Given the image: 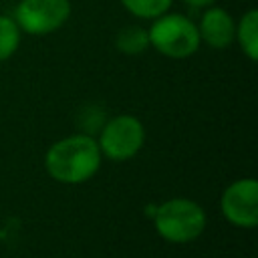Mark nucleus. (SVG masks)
<instances>
[{
	"mask_svg": "<svg viewBox=\"0 0 258 258\" xmlns=\"http://www.w3.org/2000/svg\"><path fill=\"white\" fill-rule=\"evenodd\" d=\"M46 171L52 179L77 185L91 179L101 167V149L87 133L69 135L54 141L44 155Z\"/></svg>",
	"mask_w": 258,
	"mask_h": 258,
	"instance_id": "obj_1",
	"label": "nucleus"
},
{
	"mask_svg": "<svg viewBox=\"0 0 258 258\" xmlns=\"http://www.w3.org/2000/svg\"><path fill=\"white\" fill-rule=\"evenodd\" d=\"M147 36H149V46H153L159 54L173 60H183L194 56L202 44L196 22L185 14L171 10L151 20L147 28Z\"/></svg>",
	"mask_w": 258,
	"mask_h": 258,
	"instance_id": "obj_2",
	"label": "nucleus"
},
{
	"mask_svg": "<svg viewBox=\"0 0 258 258\" xmlns=\"http://www.w3.org/2000/svg\"><path fill=\"white\" fill-rule=\"evenodd\" d=\"M153 226L163 240L171 244H187L204 232L206 212L194 200L173 198L155 210Z\"/></svg>",
	"mask_w": 258,
	"mask_h": 258,
	"instance_id": "obj_3",
	"label": "nucleus"
},
{
	"mask_svg": "<svg viewBox=\"0 0 258 258\" xmlns=\"http://www.w3.org/2000/svg\"><path fill=\"white\" fill-rule=\"evenodd\" d=\"M71 16V0H18L12 18L18 28L32 36L56 32Z\"/></svg>",
	"mask_w": 258,
	"mask_h": 258,
	"instance_id": "obj_4",
	"label": "nucleus"
},
{
	"mask_svg": "<svg viewBox=\"0 0 258 258\" xmlns=\"http://www.w3.org/2000/svg\"><path fill=\"white\" fill-rule=\"evenodd\" d=\"M145 141V129L141 121L133 115H117L109 119L99 133V149L101 155L113 161L131 159Z\"/></svg>",
	"mask_w": 258,
	"mask_h": 258,
	"instance_id": "obj_5",
	"label": "nucleus"
},
{
	"mask_svg": "<svg viewBox=\"0 0 258 258\" xmlns=\"http://www.w3.org/2000/svg\"><path fill=\"white\" fill-rule=\"evenodd\" d=\"M220 210L232 226L254 228L258 224V181L246 177L230 183L220 198Z\"/></svg>",
	"mask_w": 258,
	"mask_h": 258,
	"instance_id": "obj_6",
	"label": "nucleus"
},
{
	"mask_svg": "<svg viewBox=\"0 0 258 258\" xmlns=\"http://www.w3.org/2000/svg\"><path fill=\"white\" fill-rule=\"evenodd\" d=\"M198 26L200 42L208 44L210 48H228L236 38V20L232 18L226 8H220L216 4H210L204 8Z\"/></svg>",
	"mask_w": 258,
	"mask_h": 258,
	"instance_id": "obj_7",
	"label": "nucleus"
},
{
	"mask_svg": "<svg viewBox=\"0 0 258 258\" xmlns=\"http://www.w3.org/2000/svg\"><path fill=\"white\" fill-rule=\"evenodd\" d=\"M242 52L254 62L258 58V12L248 8L236 22V38Z\"/></svg>",
	"mask_w": 258,
	"mask_h": 258,
	"instance_id": "obj_8",
	"label": "nucleus"
},
{
	"mask_svg": "<svg viewBox=\"0 0 258 258\" xmlns=\"http://www.w3.org/2000/svg\"><path fill=\"white\" fill-rule=\"evenodd\" d=\"M115 46L121 54H127V56H137L145 52L149 48L147 28L139 24H125L115 34Z\"/></svg>",
	"mask_w": 258,
	"mask_h": 258,
	"instance_id": "obj_9",
	"label": "nucleus"
},
{
	"mask_svg": "<svg viewBox=\"0 0 258 258\" xmlns=\"http://www.w3.org/2000/svg\"><path fill=\"white\" fill-rule=\"evenodd\" d=\"M22 30L14 22L12 14H0V62L8 60L20 46Z\"/></svg>",
	"mask_w": 258,
	"mask_h": 258,
	"instance_id": "obj_10",
	"label": "nucleus"
},
{
	"mask_svg": "<svg viewBox=\"0 0 258 258\" xmlns=\"http://www.w3.org/2000/svg\"><path fill=\"white\" fill-rule=\"evenodd\" d=\"M121 6L139 20H153L167 12L173 0H119Z\"/></svg>",
	"mask_w": 258,
	"mask_h": 258,
	"instance_id": "obj_11",
	"label": "nucleus"
},
{
	"mask_svg": "<svg viewBox=\"0 0 258 258\" xmlns=\"http://www.w3.org/2000/svg\"><path fill=\"white\" fill-rule=\"evenodd\" d=\"M181 2H185V4L191 6V8H206V6L214 4L216 0H181Z\"/></svg>",
	"mask_w": 258,
	"mask_h": 258,
	"instance_id": "obj_12",
	"label": "nucleus"
}]
</instances>
